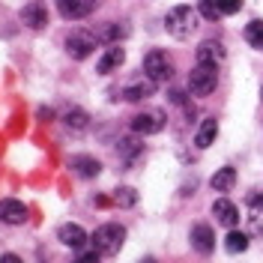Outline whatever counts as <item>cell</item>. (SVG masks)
Listing matches in <instances>:
<instances>
[{
  "mask_svg": "<svg viewBox=\"0 0 263 263\" xmlns=\"http://www.w3.org/2000/svg\"><path fill=\"white\" fill-rule=\"evenodd\" d=\"M0 263H24V260H21L18 254H12V251H6V254L0 257Z\"/></svg>",
  "mask_w": 263,
  "mask_h": 263,
  "instance_id": "cell-29",
  "label": "cell"
},
{
  "mask_svg": "<svg viewBox=\"0 0 263 263\" xmlns=\"http://www.w3.org/2000/svg\"><path fill=\"white\" fill-rule=\"evenodd\" d=\"M156 87H159V84L153 81V78L132 81V84H126V87H123V99H126V102H141V99L153 96V93H156Z\"/></svg>",
  "mask_w": 263,
  "mask_h": 263,
  "instance_id": "cell-15",
  "label": "cell"
},
{
  "mask_svg": "<svg viewBox=\"0 0 263 263\" xmlns=\"http://www.w3.org/2000/svg\"><path fill=\"white\" fill-rule=\"evenodd\" d=\"M57 239H60L63 246L75 248V251H81V248L90 242L87 230H84L81 224H72V221H66V224H60V228H57Z\"/></svg>",
  "mask_w": 263,
  "mask_h": 263,
  "instance_id": "cell-10",
  "label": "cell"
},
{
  "mask_svg": "<svg viewBox=\"0 0 263 263\" xmlns=\"http://www.w3.org/2000/svg\"><path fill=\"white\" fill-rule=\"evenodd\" d=\"M215 87H218V66L210 63H197L192 72H189V93L192 96H210Z\"/></svg>",
  "mask_w": 263,
  "mask_h": 263,
  "instance_id": "cell-4",
  "label": "cell"
},
{
  "mask_svg": "<svg viewBox=\"0 0 263 263\" xmlns=\"http://www.w3.org/2000/svg\"><path fill=\"white\" fill-rule=\"evenodd\" d=\"M215 135H218V120L215 117H206L200 126H197V135H195V147L197 149H206L215 144Z\"/></svg>",
  "mask_w": 263,
  "mask_h": 263,
  "instance_id": "cell-16",
  "label": "cell"
},
{
  "mask_svg": "<svg viewBox=\"0 0 263 263\" xmlns=\"http://www.w3.org/2000/svg\"><path fill=\"white\" fill-rule=\"evenodd\" d=\"M126 242V228L123 224H117V221H108V224H99L93 230V236H90V246L96 248L99 254H117L120 248Z\"/></svg>",
  "mask_w": 263,
  "mask_h": 263,
  "instance_id": "cell-2",
  "label": "cell"
},
{
  "mask_svg": "<svg viewBox=\"0 0 263 263\" xmlns=\"http://www.w3.org/2000/svg\"><path fill=\"white\" fill-rule=\"evenodd\" d=\"M69 167H72L78 177H84V180H93V177L102 174V164H99V159H93V156H72V159H69Z\"/></svg>",
  "mask_w": 263,
  "mask_h": 263,
  "instance_id": "cell-14",
  "label": "cell"
},
{
  "mask_svg": "<svg viewBox=\"0 0 263 263\" xmlns=\"http://www.w3.org/2000/svg\"><path fill=\"white\" fill-rule=\"evenodd\" d=\"M99 257H102V254H99L96 248H81L72 263H99Z\"/></svg>",
  "mask_w": 263,
  "mask_h": 263,
  "instance_id": "cell-25",
  "label": "cell"
},
{
  "mask_svg": "<svg viewBox=\"0 0 263 263\" xmlns=\"http://www.w3.org/2000/svg\"><path fill=\"white\" fill-rule=\"evenodd\" d=\"M63 123H66L72 132H81V129H87L90 117H87V111H81V108H69V111L63 114Z\"/></svg>",
  "mask_w": 263,
  "mask_h": 263,
  "instance_id": "cell-21",
  "label": "cell"
},
{
  "mask_svg": "<svg viewBox=\"0 0 263 263\" xmlns=\"http://www.w3.org/2000/svg\"><path fill=\"white\" fill-rule=\"evenodd\" d=\"M213 215L218 224H224L228 230L236 228V221H239V210H236V203L233 200H228V197H218L213 203Z\"/></svg>",
  "mask_w": 263,
  "mask_h": 263,
  "instance_id": "cell-11",
  "label": "cell"
},
{
  "mask_svg": "<svg viewBox=\"0 0 263 263\" xmlns=\"http://www.w3.org/2000/svg\"><path fill=\"white\" fill-rule=\"evenodd\" d=\"M21 21H24L30 30H45V24H48V12H45V6H42L39 0H33V3H27V6L21 9Z\"/></svg>",
  "mask_w": 263,
  "mask_h": 263,
  "instance_id": "cell-12",
  "label": "cell"
},
{
  "mask_svg": "<svg viewBox=\"0 0 263 263\" xmlns=\"http://www.w3.org/2000/svg\"><path fill=\"white\" fill-rule=\"evenodd\" d=\"M63 48L72 60H87L93 54V48H96V36L93 33H84V30H72L66 36Z\"/></svg>",
  "mask_w": 263,
  "mask_h": 263,
  "instance_id": "cell-5",
  "label": "cell"
},
{
  "mask_svg": "<svg viewBox=\"0 0 263 263\" xmlns=\"http://www.w3.org/2000/svg\"><path fill=\"white\" fill-rule=\"evenodd\" d=\"M114 203H117V206H123V210L135 206V203H138V195H135V189H129V185H120V189L114 192Z\"/></svg>",
  "mask_w": 263,
  "mask_h": 263,
  "instance_id": "cell-24",
  "label": "cell"
},
{
  "mask_svg": "<svg viewBox=\"0 0 263 263\" xmlns=\"http://www.w3.org/2000/svg\"><path fill=\"white\" fill-rule=\"evenodd\" d=\"M189 239H192V248H195L197 254H210L215 248V233L206 221H195L192 230H189Z\"/></svg>",
  "mask_w": 263,
  "mask_h": 263,
  "instance_id": "cell-9",
  "label": "cell"
},
{
  "mask_svg": "<svg viewBox=\"0 0 263 263\" xmlns=\"http://www.w3.org/2000/svg\"><path fill=\"white\" fill-rule=\"evenodd\" d=\"M210 185H213L215 192H230V189L236 185V171H233V167H221V171H215L213 180H210Z\"/></svg>",
  "mask_w": 263,
  "mask_h": 263,
  "instance_id": "cell-19",
  "label": "cell"
},
{
  "mask_svg": "<svg viewBox=\"0 0 263 263\" xmlns=\"http://www.w3.org/2000/svg\"><path fill=\"white\" fill-rule=\"evenodd\" d=\"M141 263H156V260H153V257H144V260H141Z\"/></svg>",
  "mask_w": 263,
  "mask_h": 263,
  "instance_id": "cell-30",
  "label": "cell"
},
{
  "mask_svg": "<svg viewBox=\"0 0 263 263\" xmlns=\"http://www.w3.org/2000/svg\"><path fill=\"white\" fill-rule=\"evenodd\" d=\"M164 30L171 33L174 39H189V36H195L197 30V12L192 6H174V9H167V15H164Z\"/></svg>",
  "mask_w": 263,
  "mask_h": 263,
  "instance_id": "cell-1",
  "label": "cell"
},
{
  "mask_svg": "<svg viewBox=\"0 0 263 263\" xmlns=\"http://www.w3.org/2000/svg\"><path fill=\"white\" fill-rule=\"evenodd\" d=\"M126 33H129V27H102V33H99V36H102L105 42H111V39H123Z\"/></svg>",
  "mask_w": 263,
  "mask_h": 263,
  "instance_id": "cell-27",
  "label": "cell"
},
{
  "mask_svg": "<svg viewBox=\"0 0 263 263\" xmlns=\"http://www.w3.org/2000/svg\"><path fill=\"white\" fill-rule=\"evenodd\" d=\"M123 60H126V51L120 48V45H108V51L102 54V60H99V66H96V72H102V75L117 72V69L123 66Z\"/></svg>",
  "mask_w": 263,
  "mask_h": 263,
  "instance_id": "cell-17",
  "label": "cell"
},
{
  "mask_svg": "<svg viewBox=\"0 0 263 263\" xmlns=\"http://www.w3.org/2000/svg\"><path fill=\"white\" fill-rule=\"evenodd\" d=\"M129 129L135 132V135H159V132L164 129V111H141V114L132 117Z\"/></svg>",
  "mask_w": 263,
  "mask_h": 263,
  "instance_id": "cell-6",
  "label": "cell"
},
{
  "mask_svg": "<svg viewBox=\"0 0 263 263\" xmlns=\"http://www.w3.org/2000/svg\"><path fill=\"white\" fill-rule=\"evenodd\" d=\"M174 60H171V54L167 51H162V48H153L144 57V75L147 78H153L156 84H167L171 78H174Z\"/></svg>",
  "mask_w": 263,
  "mask_h": 263,
  "instance_id": "cell-3",
  "label": "cell"
},
{
  "mask_svg": "<svg viewBox=\"0 0 263 263\" xmlns=\"http://www.w3.org/2000/svg\"><path fill=\"white\" fill-rule=\"evenodd\" d=\"M197 15L206 18V21H218V18H221L218 0H197Z\"/></svg>",
  "mask_w": 263,
  "mask_h": 263,
  "instance_id": "cell-23",
  "label": "cell"
},
{
  "mask_svg": "<svg viewBox=\"0 0 263 263\" xmlns=\"http://www.w3.org/2000/svg\"><path fill=\"white\" fill-rule=\"evenodd\" d=\"M102 0H57V12L69 21H81V18L93 15Z\"/></svg>",
  "mask_w": 263,
  "mask_h": 263,
  "instance_id": "cell-7",
  "label": "cell"
},
{
  "mask_svg": "<svg viewBox=\"0 0 263 263\" xmlns=\"http://www.w3.org/2000/svg\"><path fill=\"white\" fill-rule=\"evenodd\" d=\"M197 63H210V66L224 63V48H221V42H218V39L200 42V48H197Z\"/></svg>",
  "mask_w": 263,
  "mask_h": 263,
  "instance_id": "cell-13",
  "label": "cell"
},
{
  "mask_svg": "<svg viewBox=\"0 0 263 263\" xmlns=\"http://www.w3.org/2000/svg\"><path fill=\"white\" fill-rule=\"evenodd\" d=\"M117 153H120V159H123V162L129 164L132 159L141 153V135H135V132H132V135H126V138H120V141H117Z\"/></svg>",
  "mask_w": 263,
  "mask_h": 263,
  "instance_id": "cell-18",
  "label": "cell"
},
{
  "mask_svg": "<svg viewBox=\"0 0 263 263\" xmlns=\"http://www.w3.org/2000/svg\"><path fill=\"white\" fill-rule=\"evenodd\" d=\"M242 36H246V42L251 48H263V21H248Z\"/></svg>",
  "mask_w": 263,
  "mask_h": 263,
  "instance_id": "cell-22",
  "label": "cell"
},
{
  "mask_svg": "<svg viewBox=\"0 0 263 263\" xmlns=\"http://www.w3.org/2000/svg\"><path fill=\"white\" fill-rule=\"evenodd\" d=\"M248 242H251V239H248L246 233L228 230V236H224V251H228V254H242V251L248 248Z\"/></svg>",
  "mask_w": 263,
  "mask_h": 263,
  "instance_id": "cell-20",
  "label": "cell"
},
{
  "mask_svg": "<svg viewBox=\"0 0 263 263\" xmlns=\"http://www.w3.org/2000/svg\"><path fill=\"white\" fill-rule=\"evenodd\" d=\"M246 203L254 210V213H263V195H248Z\"/></svg>",
  "mask_w": 263,
  "mask_h": 263,
  "instance_id": "cell-28",
  "label": "cell"
},
{
  "mask_svg": "<svg viewBox=\"0 0 263 263\" xmlns=\"http://www.w3.org/2000/svg\"><path fill=\"white\" fill-rule=\"evenodd\" d=\"M27 218H30V210L18 197H3L0 200V221L3 224H24Z\"/></svg>",
  "mask_w": 263,
  "mask_h": 263,
  "instance_id": "cell-8",
  "label": "cell"
},
{
  "mask_svg": "<svg viewBox=\"0 0 263 263\" xmlns=\"http://www.w3.org/2000/svg\"><path fill=\"white\" fill-rule=\"evenodd\" d=\"M218 9H221V15H236L242 9V0H218Z\"/></svg>",
  "mask_w": 263,
  "mask_h": 263,
  "instance_id": "cell-26",
  "label": "cell"
}]
</instances>
